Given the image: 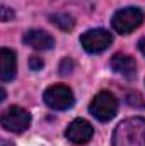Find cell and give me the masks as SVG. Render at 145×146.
I'll use <instances>...</instances> for the list:
<instances>
[{"instance_id":"cell-1","label":"cell","mask_w":145,"mask_h":146,"mask_svg":"<svg viewBox=\"0 0 145 146\" xmlns=\"http://www.w3.org/2000/svg\"><path fill=\"white\" fill-rule=\"evenodd\" d=\"M113 146H145V119L130 117L113 133Z\"/></svg>"},{"instance_id":"cell-11","label":"cell","mask_w":145,"mask_h":146,"mask_svg":"<svg viewBox=\"0 0 145 146\" xmlns=\"http://www.w3.org/2000/svg\"><path fill=\"white\" fill-rule=\"evenodd\" d=\"M50 19H51V22H53L58 29H62V31H65V33L72 31L73 26H75L73 17L72 15H68V14H53Z\"/></svg>"},{"instance_id":"cell-3","label":"cell","mask_w":145,"mask_h":146,"mask_svg":"<svg viewBox=\"0 0 145 146\" xmlns=\"http://www.w3.org/2000/svg\"><path fill=\"white\" fill-rule=\"evenodd\" d=\"M89 112L97 121L108 122V121H111L116 115V112H118V100H116V97L111 92H99L92 99V102L89 106Z\"/></svg>"},{"instance_id":"cell-5","label":"cell","mask_w":145,"mask_h":146,"mask_svg":"<svg viewBox=\"0 0 145 146\" xmlns=\"http://www.w3.org/2000/svg\"><path fill=\"white\" fill-rule=\"evenodd\" d=\"M31 124V114L19 106H12L2 114V126L10 133H24Z\"/></svg>"},{"instance_id":"cell-9","label":"cell","mask_w":145,"mask_h":146,"mask_svg":"<svg viewBox=\"0 0 145 146\" xmlns=\"http://www.w3.org/2000/svg\"><path fill=\"white\" fill-rule=\"evenodd\" d=\"M22 41L28 46H31L34 49H41V51H48L55 46V39L46 31H41V29H29L22 36Z\"/></svg>"},{"instance_id":"cell-2","label":"cell","mask_w":145,"mask_h":146,"mask_svg":"<svg viewBox=\"0 0 145 146\" xmlns=\"http://www.w3.org/2000/svg\"><path fill=\"white\" fill-rule=\"evenodd\" d=\"M144 19H145V15L140 9H137V7H126V9L118 10L113 15L111 24H113V29L116 33H119V34H130L137 27L142 26Z\"/></svg>"},{"instance_id":"cell-15","label":"cell","mask_w":145,"mask_h":146,"mask_svg":"<svg viewBox=\"0 0 145 146\" xmlns=\"http://www.w3.org/2000/svg\"><path fill=\"white\" fill-rule=\"evenodd\" d=\"M29 66H31V70H33V72L41 70V68H43V60H41V58H38V56H33V58L29 60Z\"/></svg>"},{"instance_id":"cell-10","label":"cell","mask_w":145,"mask_h":146,"mask_svg":"<svg viewBox=\"0 0 145 146\" xmlns=\"http://www.w3.org/2000/svg\"><path fill=\"white\" fill-rule=\"evenodd\" d=\"M17 72V60H15V53L2 48L0 51V76L2 82H10Z\"/></svg>"},{"instance_id":"cell-14","label":"cell","mask_w":145,"mask_h":146,"mask_svg":"<svg viewBox=\"0 0 145 146\" xmlns=\"http://www.w3.org/2000/svg\"><path fill=\"white\" fill-rule=\"evenodd\" d=\"M0 19L2 21H10V19H14V10H10L7 5H2V9H0Z\"/></svg>"},{"instance_id":"cell-7","label":"cell","mask_w":145,"mask_h":146,"mask_svg":"<svg viewBox=\"0 0 145 146\" xmlns=\"http://www.w3.org/2000/svg\"><path fill=\"white\" fill-rule=\"evenodd\" d=\"M94 134V127L89 121L85 119H75L68 124L67 131H65V136L68 141H72L73 145H85L91 141Z\"/></svg>"},{"instance_id":"cell-13","label":"cell","mask_w":145,"mask_h":146,"mask_svg":"<svg viewBox=\"0 0 145 146\" xmlns=\"http://www.w3.org/2000/svg\"><path fill=\"white\" fill-rule=\"evenodd\" d=\"M73 72V61L70 58H63L62 60V65H60V75H70Z\"/></svg>"},{"instance_id":"cell-8","label":"cell","mask_w":145,"mask_h":146,"mask_svg":"<svg viewBox=\"0 0 145 146\" xmlns=\"http://www.w3.org/2000/svg\"><path fill=\"white\" fill-rule=\"evenodd\" d=\"M111 68H113V72L123 75L128 80H133L135 75H137V63H135V60L132 56H128V54H123V53L113 54Z\"/></svg>"},{"instance_id":"cell-16","label":"cell","mask_w":145,"mask_h":146,"mask_svg":"<svg viewBox=\"0 0 145 146\" xmlns=\"http://www.w3.org/2000/svg\"><path fill=\"white\" fill-rule=\"evenodd\" d=\"M138 49L142 51V54H145V37H142V39L138 41Z\"/></svg>"},{"instance_id":"cell-6","label":"cell","mask_w":145,"mask_h":146,"mask_svg":"<svg viewBox=\"0 0 145 146\" xmlns=\"http://www.w3.org/2000/svg\"><path fill=\"white\" fill-rule=\"evenodd\" d=\"M113 42V36L106 29H89L80 36V44L87 53H103Z\"/></svg>"},{"instance_id":"cell-4","label":"cell","mask_w":145,"mask_h":146,"mask_svg":"<svg viewBox=\"0 0 145 146\" xmlns=\"http://www.w3.org/2000/svg\"><path fill=\"white\" fill-rule=\"evenodd\" d=\"M44 102L48 107L55 110H67L70 109L75 102L73 92L67 87V85H51L50 88H46L44 95H43Z\"/></svg>"},{"instance_id":"cell-12","label":"cell","mask_w":145,"mask_h":146,"mask_svg":"<svg viewBox=\"0 0 145 146\" xmlns=\"http://www.w3.org/2000/svg\"><path fill=\"white\" fill-rule=\"evenodd\" d=\"M125 100H126V104L132 106V107H138V109H144L145 107V102H144V99H142V95L137 94V92H130V94H126Z\"/></svg>"}]
</instances>
